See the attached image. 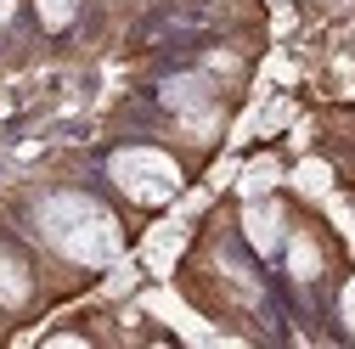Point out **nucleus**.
I'll list each match as a JSON object with an SVG mask.
<instances>
[{
	"label": "nucleus",
	"instance_id": "1",
	"mask_svg": "<svg viewBox=\"0 0 355 349\" xmlns=\"http://www.w3.org/2000/svg\"><path fill=\"white\" fill-rule=\"evenodd\" d=\"M34 220H40V237H46L62 259H73V265H113L119 248H124L119 220L85 192H51Z\"/></svg>",
	"mask_w": 355,
	"mask_h": 349
},
{
	"label": "nucleus",
	"instance_id": "2",
	"mask_svg": "<svg viewBox=\"0 0 355 349\" xmlns=\"http://www.w3.org/2000/svg\"><path fill=\"white\" fill-rule=\"evenodd\" d=\"M107 174L130 203H147V208H158V203H169L181 192V163L164 147H119L107 158Z\"/></svg>",
	"mask_w": 355,
	"mask_h": 349
},
{
	"label": "nucleus",
	"instance_id": "3",
	"mask_svg": "<svg viewBox=\"0 0 355 349\" xmlns=\"http://www.w3.org/2000/svg\"><path fill=\"white\" fill-rule=\"evenodd\" d=\"M243 231H248L254 253H277L282 237H288V208H282L277 197H248V208H243Z\"/></svg>",
	"mask_w": 355,
	"mask_h": 349
},
{
	"label": "nucleus",
	"instance_id": "4",
	"mask_svg": "<svg viewBox=\"0 0 355 349\" xmlns=\"http://www.w3.org/2000/svg\"><path fill=\"white\" fill-rule=\"evenodd\" d=\"M0 304L6 310H17V304H28V265L0 242Z\"/></svg>",
	"mask_w": 355,
	"mask_h": 349
},
{
	"label": "nucleus",
	"instance_id": "5",
	"mask_svg": "<svg viewBox=\"0 0 355 349\" xmlns=\"http://www.w3.org/2000/svg\"><path fill=\"white\" fill-rule=\"evenodd\" d=\"M282 242H288V276L293 282H316L322 276V248L310 237H282Z\"/></svg>",
	"mask_w": 355,
	"mask_h": 349
},
{
	"label": "nucleus",
	"instance_id": "6",
	"mask_svg": "<svg viewBox=\"0 0 355 349\" xmlns=\"http://www.w3.org/2000/svg\"><path fill=\"white\" fill-rule=\"evenodd\" d=\"M164 102H169V107H187V113H203V102H209V84H203L198 73H181L175 84H164Z\"/></svg>",
	"mask_w": 355,
	"mask_h": 349
},
{
	"label": "nucleus",
	"instance_id": "7",
	"mask_svg": "<svg viewBox=\"0 0 355 349\" xmlns=\"http://www.w3.org/2000/svg\"><path fill=\"white\" fill-rule=\"evenodd\" d=\"M277 174H282V169H277L271 158L248 163V174H243V197H259V192H271V186H277Z\"/></svg>",
	"mask_w": 355,
	"mask_h": 349
},
{
	"label": "nucleus",
	"instance_id": "8",
	"mask_svg": "<svg viewBox=\"0 0 355 349\" xmlns=\"http://www.w3.org/2000/svg\"><path fill=\"white\" fill-rule=\"evenodd\" d=\"M73 6H79V0H40V23H46V28H68Z\"/></svg>",
	"mask_w": 355,
	"mask_h": 349
},
{
	"label": "nucleus",
	"instance_id": "9",
	"mask_svg": "<svg viewBox=\"0 0 355 349\" xmlns=\"http://www.w3.org/2000/svg\"><path fill=\"white\" fill-rule=\"evenodd\" d=\"M338 321H344V332L355 338V276L344 282V293H338Z\"/></svg>",
	"mask_w": 355,
	"mask_h": 349
},
{
	"label": "nucleus",
	"instance_id": "10",
	"mask_svg": "<svg viewBox=\"0 0 355 349\" xmlns=\"http://www.w3.org/2000/svg\"><path fill=\"white\" fill-rule=\"evenodd\" d=\"M12 17H17V0H0V28H6Z\"/></svg>",
	"mask_w": 355,
	"mask_h": 349
}]
</instances>
